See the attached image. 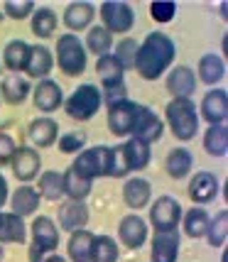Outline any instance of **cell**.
I'll list each match as a JSON object with an SVG mask.
<instances>
[{"mask_svg": "<svg viewBox=\"0 0 228 262\" xmlns=\"http://www.w3.org/2000/svg\"><path fill=\"white\" fill-rule=\"evenodd\" d=\"M174 57H177V49H174L172 37H167L164 32H150L145 37V42H140V47H137L133 69L145 81H155L170 69Z\"/></svg>", "mask_w": 228, "mask_h": 262, "instance_id": "obj_1", "label": "cell"}, {"mask_svg": "<svg viewBox=\"0 0 228 262\" xmlns=\"http://www.w3.org/2000/svg\"><path fill=\"white\" fill-rule=\"evenodd\" d=\"M167 125L179 142H189L199 133V113L192 98H172L164 108Z\"/></svg>", "mask_w": 228, "mask_h": 262, "instance_id": "obj_2", "label": "cell"}, {"mask_svg": "<svg viewBox=\"0 0 228 262\" xmlns=\"http://www.w3.org/2000/svg\"><path fill=\"white\" fill-rule=\"evenodd\" d=\"M32 243H30V252L27 257L30 262H45L47 255H54L59 248V228L49 216H37L32 221Z\"/></svg>", "mask_w": 228, "mask_h": 262, "instance_id": "obj_3", "label": "cell"}, {"mask_svg": "<svg viewBox=\"0 0 228 262\" xmlns=\"http://www.w3.org/2000/svg\"><path fill=\"white\" fill-rule=\"evenodd\" d=\"M54 61L59 64L64 76H81L86 71V49L76 34H61L57 39V57Z\"/></svg>", "mask_w": 228, "mask_h": 262, "instance_id": "obj_4", "label": "cell"}, {"mask_svg": "<svg viewBox=\"0 0 228 262\" xmlns=\"http://www.w3.org/2000/svg\"><path fill=\"white\" fill-rule=\"evenodd\" d=\"M111 160L113 152L106 145H96V147L81 149L79 157L71 162V169H76L81 177L86 179H101V177H111Z\"/></svg>", "mask_w": 228, "mask_h": 262, "instance_id": "obj_5", "label": "cell"}, {"mask_svg": "<svg viewBox=\"0 0 228 262\" xmlns=\"http://www.w3.org/2000/svg\"><path fill=\"white\" fill-rule=\"evenodd\" d=\"M101 91L93 86V83H81L76 91L64 101V111L69 118L74 120H91L93 115L101 111Z\"/></svg>", "mask_w": 228, "mask_h": 262, "instance_id": "obj_6", "label": "cell"}, {"mask_svg": "<svg viewBox=\"0 0 228 262\" xmlns=\"http://www.w3.org/2000/svg\"><path fill=\"white\" fill-rule=\"evenodd\" d=\"M182 206L172 196H160L155 204L150 206V226L155 233H172L182 223Z\"/></svg>", "mask_w": 228, "mask_h": 262, "instance_id": "obj_7", "label": "cell"}, {"mask_svg": "<svg viewBox=\"0 0 228 262\" xmlns=\"http://www.w3.org/2000/svg\"><path fill=\"white\" fill-rule=\"evenodd\" d=\"M164 133V123L162 118L152 108L142 105V103H135V120H133V130H130V137H137L142 142H157Z\"/></svg>", "mask_w": 228, "mask_h": 262, "instance_id": "obj_8", "label": "cell"}, {"mask_svg": "<svg viewBox=\"0 0 228 262\" xmlns=\"http://www.w3.org/2000/svg\"><path fill=\"white\" fill-rule=\"evenodd\" d=\"M98 12H101L103 20L101 27H106L111 34H128L133 30V25H135V12H133V8L128 3L111 0V3H103Z\"/></svg>", "mask_w": 228, "mask_h": 262, "instance_id": "obj_9", "label": "cell"}, {"mask_svg": "<svg viewBox=\"0 0 228 262\" xmlns=\"http://www.w3.org/2000/svg\"><path fill=\"white\" fill-rule=\"evenodd\" d=\"M10 167H12L15 179H20L23 184H30L32 179L39 177L42 157H39V152L32 147H17L15 155H12V160H10Z\"/></svg>", "mask_w": 228, "mask_h": 262, "instance_id": "obj_10", "label": "cell"}, {"mask_svg": "<svg viewBox=\"0 0 228 262\" xmlns=\"http://www.w3.org/2000/svg\"><path fill=\"white\" fill-rule=\"evenodd\" d=\"M179 233H155L150 243V262H177L179 257Z\"/></svg>", "mask_w": 228, "mask_h": 262, "instance_id": "obj_11", "label": "cell"}, {"mask_svg": "<svg viewBox=\"0 0 228 262\" xmlns=\"http://www.w3.org/2000/svg\"><path fill=\"white\" fill-rule=\"evenodd\" d=\"M201 118L209 125H223L228 118V93L223 89H214L201 101Z\"/></svg>", "mask_w": 228, "mask_h": 262, "instance_id": "obj_12", "label": "cell"}, {"mask_svg": "<svg viewBox=\"0 0 228 262\" xmlns=\"http://www.w3.org/2000/svg\"><path fill=\"white\" fill-rule=\"evenodd\" d=\"M118 238H120V243L126 245L128 250H137V248H142L145 240H148V223H145L140 216L130 213V216H126L120 221V226H118Z\"/></svg>", "mask_w": 228, "mask_h": 262, "instance_id": "obj_13", "label": "cell"}, {"mask_svg": "<svg viewBox=\"0 0 228 262\" xmlns=\"http://www.w3.org/2000/svg\"><path fill=\"white\" fill-rule=\"evenodd\" d=\"M34 105L42 111V113H54L64 105V93H61V86L52 79H42L34 89Z\"/></svg>", "mask_w": 228, "mask_h": 262, "instance_id": "obj_14", "label": "cell"}, {"mask_svg": "<svg viewBox=\"0 0 228 262\" xmlns=\"http://www.w3.org/2000/svg\"><path fill=\"white\" fill-rule=\"evenodd\" d=\"M218 194V179L216 174H211V171H199L192 177V182H189V199L194 201L196 206H206L211 204Z\"/></svg>", "mask_w": 228, "mask_h": 262, "instance_id": "obj_15", "label": "cell"}, {"mask_svg": "<svg viewBox=\"0 0 228 262\" xmlns=\"http://www.w3.org/2000/svg\"><path fill=\"white\" fill-rule=\"evenodd\" d=\"M167 91L172 98H192L196 91V74L189 67H174L167 74Z\"/></svg>", "mask_w": 228, "mask_h": 262, "instance_id": "obj_16", "label": "cell"}, {"mask_svg": "<svg viewBox=\"0 0 228 262\" xmlns=\"http://www.w3.org/2000/svg\"><path fill=\"white\" fill-rule=\"evenodd\" d=\"M52 69H54V54H52L45 45L30 47L27 64H25V74H27L30 79H45V76H49Z\"/></svg>", "mask_w": 228, "mask_h": 262, "instance_id": "obj_17", "label": "cell"}, {"mask_svg": "<svg viewBox=\"0 0 228 262\" xmlns=\"http://www.w3.org/2000/svg\"><path fill=\"white\" fill-rule=\"evenodd\" d=\"M133 120H135V103L126 101L115 108H108V130L118 137L130 135L133 130Z\"/></svg>", "mask_w": 228, "mask_h": 262, "instance_id": "obj_18", "label": "cell"}, {"mask_svg": "<svg viewBox=\"0 0 228 262\" xmlns=\"http://www.w3.org/2000/svg\"><path fill=\"white\" fill-rule=\"evenodd\" d=\"M150 199H152V186H150L148 179L133 177V179L126 182V186H123V201H126L128 208L140 211V208H145L150 204Z\"/></svg>", "mask_w": 228, "mask_h": 262, "instance_id": "obj_19", "label": "cell"}, {"mask_svg": "<svg viewBox=\"0 0 228 262\" xmlns=\"http://www.w3.org/2000/svg\"><path fill=\"white\" fill-rule=\"evenodd\" d=\"M86 223H89V206L84 201H67L59 208V226L69 233L86 228Z\"/></svg>", "mask_w": 228, "mask_h": 262, "instance_id": "obj_20", "label": "cell"}, {"mask_svg": "<svg viewBox=\"0 0 228 262\" xmlns=\"http://www.w3.org/2000/svg\"><path fill=\"white\" fill-rule=\"evenodd\" d=\"M123 157H126L128 171H140L150 164L152 149L148 142H142L137 137H128V142H123Z\"/></svg>", "mask_w": 228, "mask_h": 262, "instance_id": "obj_21", "label": "cell"}, {"mask_svg": "<svg viewBox=\"0 0 228 262\" xmlns=\"http://www.w3.org/2000/svg\"><path fill=\"white\" fill-rule=\"evenodd\" d=\"M27 135H30L34 147H52L59 140V125L52 118H37V120L30 123Z\"/></svg>", "mask_w": 228, "mask_h": 262, "instance_id": "obj_22", "label": "cell"}, {"mask_svg": "<svg viewBox=\"0 0 228 262\" xmlns=\"http://www.w3.org/2000/svg\"><path fill=\"white\" fill-rule=\"evenodd\" d=\"M39 194H37V189H32L30 184H23L20 189H15L10 196V206H12V213L15 216H32L37 213V208H39Z\"/></svg>", "mask_w": 228, "mask_h": 262, "instance_id": "obj_23", "label": "cell"}, {"mask_svg": "<svg viewBox=\"0 0 228 262\" xmlns=\"http://www.w3.org/2000/svg\"><path fill=\"white\" fill-rule=\"evenodd\" d=\"M93 15H96V8L91 3H71L64 10V25L71 32H81V30H89V25L93 23Z\"/></svg>", "mask_w": 228, "mask_h": 262, "instance_id": "obj_24", "label": "cell"}, {"mask_svg": "<svg viewBox=\"0 0 228 262\" xmlns=\"http://www.w3.org/2000/svg\"><path fill=\"white\" fill-rule=\"evenodd\" d=\"M25 240H27L25 218L15 216V213H0V245H3V243L23 245Z\"/></svg>", "mask_w": 228, "mask_h": 262, "instance_id": "obj_25", "label": "cell"}, {"mask_svg": "<svg viewBox=\"0 0 228 262\" xmlns=\"http://www.w3.org/2000/svg\"><path fill=\"white\" fill-rule=\"evenodd\" d=\"M91 248H93V233H89L86 228L74 230L69 235L67 255L71 262H91Z\"/></svg>", "mask_w": 228, "mask_h": 262, "instance_id": "obj_26", "label": "cell"}, {"mask_svg": "<svg viewBox=\"0 0 228 262\" xmlns=\"http://www.w3.org/2000/svg\"><path fill=\"white\" fill-rule=\"evenodd\" d=\"M37 194L39 199H47V201H59L64 196V174L61 171L49 169L45 174L37 177Z\"/></svg>", "mask_w": 228, "mask_h": 262, "instance_id": "obj_27", "label": "cell"}, {"mask_svg": "<svg viewBox=\"0 0 228 262\" xmlns=\"http://www.w3.org/2000/svg\"><path fill=\"white\" fill-rule=\"evenodd\" d=\"M96 74L101 79L103 89L106 86H115V83H123V76H126V69L120 67V61L113 57V54H103L96 61Z\"/></svg>", "mask_w": 228, "mask_h": 262, "instance_id": "obj_28", "label": "cell"}, {"mask_svg": "<svg viewBox=\"0 0 228 262\" xmlns=\"http://www.w3.org/2000/svg\"><path fill=\"white\" fill-rule=\"evenodd\" d=\"M27 54H30V45L23 42V39H12V42L5 45V52H3V64H5L8 71L20 74V71H25Z\"/></svg>", "mask_w": 228, "mask_h": 262, "instance_id": "obj_29", "label": "cell"}, {"mask_svg": "<svg viewBox=\"0 0 228 262\" xmlns=\"http://www.w3.org/2000/svg\"><path fill=\"white\" fill-rule=\"evenodd\" d=\"M192 164H194V157H192L189 149L174 147L167 155V160H164V169H167V174H170L172 179H184L192 171Z\"/></svg>", "mask_w": 228, "mask_h": 262, "instance_id": "obj_30", "label": "cell"}, {"mask_svg": "<svg viewBox=\"0 0 228 262\" xmlns=\"http://www.w3.org/2000/svg\"><path fill=\"white\" fill-rule=\"evenodd\" d=\"M91 186H93L91 179L81 177L76 169L69 167L64 171V196H69V201H84L86 196L91 194Z\"/></svg>", "mask_w": 228, "mask_h": 262, "instance_id": "obj_31", "label": "cell"}, {"mask_svg": "<svg viewBox=\"0 0 228 262\" xmlns=\"http://www.w3.org/2000/svg\"><path fill=\"white\" fill-rule=\"evenodd\" d=\"M0 91H3V98L10 103V105H20V103H25V98L30 96V81L23 79V76H17V74H10L8 79L3 81Z\"/></svg>", "mask_w": 228, "mask_h": 262, "instance_id": "obj_32", "label": "cell"}, {"mask_svg": "<svg viewBox=\"0 0 228 262\" xmlns=\"http://www.w3.org/2000/svg\"><path fill=\"white\" fill-rule=\"evenodd\" d=\"M223 74H226V64H223V59L218 54H204L199 59V79L204 83L214 86V83L223 79Z\"/></svg>", "mask_w": 228, "mask_h": 262, "instance_id": "obj_33", "label": "cell"}, {"mask_svg": "<svg viewBox=\"0 0 228 262\" xmlns=\"http://www.w3.org/2000/svg\"><path fill=\"white\" fill-rule=\"evenodd\" d=\"M182 226L189 238H204L206 228H209V216H206V211L201 206H194L186 213H182Z\"/></svg>", "mask_w": 228, "mask_h": 262, "instance_id": "obj_34", "label": "cell"}, {"mask_svg": "<svg viewBox=\"0 0 228 262\" xmlns=\"http://www.w3.org/2000/svg\"><path fill=\"white\" fill-rule=\"evenodd\" d=\"M204 149L211 157H223L228 152V127L211 125L204 135Z\"/></svg>", "mask_w": 228, "mask_h": 262, "instance_id": "obj_35", "label": "cell"}, {"mask_svg": "<svg viewBox=\"0 0 228 262\" xmlns=\"http://www.w3.org/2000/svg\"><path fill=\"white\" fill-rule=\"evenodd\" d=\"M111 47H113V34L108 32L106 27H101V25L89 27V37H86L84 49H89L93 54L103 57V54H111Z\"/></svg>", "mask_w": 228, "mask_h": 262, "instance_id": "obj_36", "label": "cell"}, {"mask_svg": "<svg viewBox=\"0 0 228 262\" xmlns=\"http://www.w3.org/2000/svg\"><path fill=\"white\" fill-rule=\"evenodd\" d=\"M118 243L108 235H93L91 262H118Z\"/></svg>", "mask_w": 228, "mask_h": 262, "instance_id": "obj_37", "label": "cell"}, {"mask_svg": "<svg viewBox=\"0 0 228 262\" xmlns=\"http://www.w3.org/2000/svg\"><path fill=\"white\" fill-rule=\"evenodd\" d=\"M30 23H32V32L45 39L49 34H54V30H57V15L49 8H34Z\"/></svg>", "mask_w": 228, "mask_h": 262, "instance_id": "obj_38", "label": "cell"}, {"mask_svg": "<svg viewBox=\"0 0 228 262\" xmlns=\"http://www.w3.org/2000/svg\"><path fill=\"white\" fill-rule=\"evenodd\" d=\"M209 243L214 248H223L228 238V213L226 211H218L214 218H209V228H206V235Z\"/></svg>", "mask_w": 228, "mask_h": 262, "instance_id": "obj_39", "label": "cell"}, {"mask_svg": "<svg viewBox=\"0 0 228 262\" xmlns=\"http://www.w3.org/2000/svg\"><path fill=\"white\" fill-rule=\"evenodd\" d=\"M137 47H140V42H135V39H123L120 45H118V49H115L113 57L120 61V67L126 69V71H130V69L135 67V57H137Z\"/></svg>", "mask_w": 228, "mask_h": 262, "instance_id": "obj_40", "label": "cell"}, {"mask_svg": "<svg viewBox=\"0 0 228 262\" xmlns=\"http://www.w3.org/2000/svg\"><path fill=\"white\" fill-rule=\"evenodd\" d=\"M101 101L108 105V108H115V105H120V103L128 101V86L126 81L123 83H115V86H106L101 93Z\"/></svg>", "mask_w": 228, "mask_h": 262, "instance_id": "obj_41", "label": "cell"}, {"mask_svg": "<svg viewBox=\"0 0 228 262\" xmlns=\"http://www.w3.org/2000/svg\"><path fill=\"white\" fill-rule=\"evenodd\" d=\"M3 10L8 12L12 20H25V17H30L34 12V3L32 0H8L3 5Z\"/></svg>", "mask_w": 228, "mask_h": 262, "instance_id": "obj_42", "label": "cell"}, {"mask_svg": "<svg viewBox=\"0 0 228 262\" xmlns=\"http://www.w3.org/2000/svg\"><path fill=\"white\" fill-rule=\"evenodd\" d=\"M57 145L64 155H74V152H81V149H84L86 140H84L81 133H67V135H61L57 140Z\"/></svg>", "mask_w": 228, "mask_h": 262, "instance_id": "obj_43", "label": "cell"}, {"mask_svg": "<svg viewBox=\"0 0 228 262\" xmlns=\"http://www.w3.org/2000/svg\"><path fill=\"white\" fill-rule=\"evenodd\" d=\"M150 15L155 23H170L177 15V5L174 3H152L150 5Z\"/></svg>", "mask_w": 228, "mask_h": 262, "instance_id": "obj_44", "label": "cell"}, {"mask_svg": "<svg viewBox=\"0 0 228 262\" xmlns=\"http://www.w3.org/2000/svg\"><path fill=\"white\" fill-rule=\"evenodd\" d=\"M111 152H113V160H111V177H115V179L128 177V164H126V157H123V145L111 147Z\"/></svg>", "mask_w": 228, "mask_h": 262, "instance_id": "obj_45", "label": "cell"}, {"mask_svg": "<svg viewBox=\"0 0 228 262\" xmlns=\"http://www.w3.org/2000/svg\"><path fill=\"white\" fill-rule=\"evenodd\" d=\"M15 140L5 133H0V164H10L12 155H15Z\"/></svg>", "mask_w": 228, "mask_h": 262, "instance_id": "obj_46", "label": "cell"}, {"mask_svg": "<svg viewBox=\"0 0 228 262\" xmlns=\"http://www.w3.org/2000/svg\"><path fill=\"white\" fill-rule=\"evenodd\" d=\"M8 204V182H5V177L0 174V208Z\"/></svg>", "mask_w": 228, "mask_h": 262, "instance_id": "obj_47", "label": "cell"}, {"mask_svg": "<svg viewBox=\"0 0 228 262\" xmlns=\"http://www.w3.org/2000/svg\"><path fill=\"white\" fill-rule=\"evenodd\" d=\"M45 262H67L61 255H47V260Z\"/></svg>", "mask_w": 228, "mask_h": 262, "instance_id": "obj_48", "label": "cell"}, {"mask_svg": "<svg viewBox=\"0 0 228 262\" xmlns=\"http://www.w3.org/2000/svg\"><path fill=\"white\" fill-rule=\"evenodd\" d=\"M221 262H228V250L223 252V257H221Z\"/></svg>", "mask_w": 228, "mask_h": 262, "instance_id": "obj_49", "label": "cell"}, {"mask_svg": "<svg viewBox=\"0 0 228 262\" xmlns=\"http://www.w3.org/2000/svg\"><path fill=\"white\" fill-rule=\"evenodd\" d=\"M0 262H3V245H0Z\"/></svg>", "mask_w": 228, "mask_h": 262, "instance_id": "obj_50", "label": "cell"}, {"mask_svg": "<svg viewBox=\"0 0 228 262\" xmlns=\"http://www.w3.org/2000/svg\"><path fill=\"white\" fill-rule=\"evenodd\" d=\"M0 69H3V64H0Z\"/></svg>", "mask_w": 228, "mask_h": 262, "instance_id": "obj_51", "label": "cell"}]
</instances>
